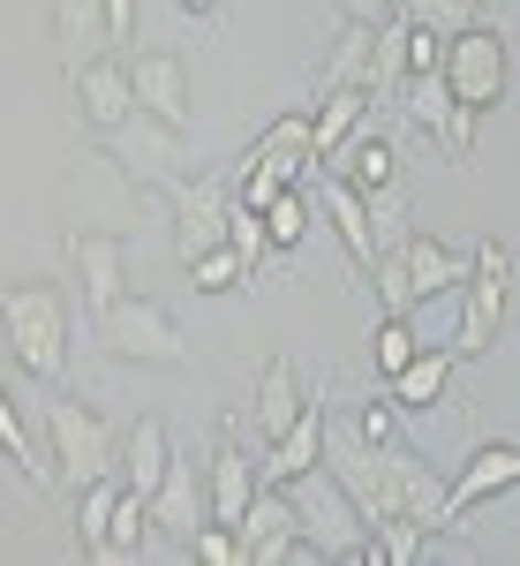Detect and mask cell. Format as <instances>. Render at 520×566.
Segmentation results:
<instances>
[{
	"instance_id": "obj_13",
	"label": "cell",
	"mask_w": 520,
	"mask_h": 566,
	"mask_svg": "<svg viewBox=\"0 0 520 566\" xmlns=\"http://www.w3.org/2000/svg\"><path fill=\"white\" fill-rule=\"evenodd\" d=\"M325 453H332V416H325V386H317V392H309V408H303V423L264 446L257 476L264 483H295V476H309V469H325Z\"/></svg>"
},
{
	"instance_id": "obj_12",
	"label": "cell",
	"mask_w": 520,
	"mask_h": 566,
	"mask_svg": "<svg viewBox=\"0 0 520 566\" xmlns=\"http://www.w3.org/2000/svg\"><path fill=\"white\" fill-rule=\"evenodd\" d=\"M513 483H520V446H513V438L476 446V453H468V469L445 483V522H460V514H476V506H490V499H506Z\"/></svg>"
},
{
	"instance_id": "obj_27",
	"label": "cell",
	"mask_w": 520,
	"mask_h": 566,
	"mask_svg": "<svg viewBox=\"0 0 520 566\" xmlns=\"http://www.w3.org/2000/svg\"><path fill=\"white\" fill-rule=\"evenodd\" d=\"M453 106H460V98H453V76H445V69H423V76L400 84V114H407L415 129H431V136L453 122Z\"/></svg>"
},
{
	"instance_id": "obj_34",
	"label": "cell",
	"mask_w": 520,
	"mask_h": 566,
	"mask_svg": "<svg viewBox=\"0 0 520 566\" xmlns=\"http://www.w3.org/2000/svg\"><path fill=\"white\" fill-rule=\"evenodd\" d=\"M370 280H378V310H415V303H423V295H415V272H407V242L378 250Z\"/></svg>"
},
{
	"instance_id": "obj_36",
	"label": "cell",
	"mask_w": 520,
	"mask_h": 566,
	"mask_svg": "<svg viewBox=\"0 0 520 566\" xmlns=\"http://www.w3.org/2000/svg\"><path fill=\"white\" fill-rule=\"evenodd\" d=\"M226 242H234V250H242V258L264 272V258H272V227H264L257 205H234V219H226Z\"/></svg>"
},
{
	"instance_id": "obj_22",
	"label": "cell",
	"mask_w": 520,
	"mask_h": 566,
	"mask_svg": "<svg viewBox=\"0 0 520 566\" xmlns=\"http://www.w3.org/2000/svg\"><path fill=\"white\" fill-rule=\"evenodd\" d=\"M167 469H173V446H167V423L159 416H136V431L121 438V476H129V491H159L167 483Z\"/></svg>"
},
{
	"instance_id": "obj_1",
	"label": "cell",
	"mask_w": 520,
	"mask_h": 566,
	"mask_svg": "<svg viewBox=\"0 0 520 566\" xmlns=\"http://www.w3.org/2000/svg\"><path fill=\"white\" fill-rule=\"evenodd\" d=\"M8 370H23V378H61L68 370V303H61V287H45V280H23V287H8Z\"/></svg>"
},
{
	"instance_id": "obj_10",
	"label": "cell",
	"mask_w": 520,
	"mask_h": 566,
	"mask_svg": "<svg viewBox=\"0 0 520 566\" xmlns=\"http://www.w3.org/2000/svg\"><path fill=\"white\" fill-rule=\"evenodd\" d=\"M242 552L250 566H279V559H303V506L287 483H264L257 506L242 514Z\"/></svg>"
},
{
	"instance_id": "obj_20",
	"label": "cell",
	"mask_w": 520,
	"mask_h": 566,
	"mask_svg": "<svg viewBox=\"0 0 520 566\" xmlns=\"http://www.w3.org/2000/svg\"><path fill=\"white\" fill-rule=\"evenodd\" d=\"M370 61H378V31H370V23H347L340 45L325 53V69H317L309 98H332V91H370Z\"/></svg>"
},
{
	"instance_id": "obj_14",
	"label": "cell",
	"mask_w": 520,
	"mask_h": 566,
	"mask_svg": "<svg viewBox=\"0 0 520 566\" xmlns=\"http://www.w3.org/2000/svg\"><path fill=\"white\" fill-rule=\"evenodd\" d=\"M151 522L167 528V536L181 544V552L197 544V528L212 522V483H197V461H189V453H173L167 483L151 491Z\"/></svg>"
},
{
	"instance_id": "obj_5",
	"label": "cell",
	"mask_w": 520,
	"mask_h": 566,
	"mask_svg": "<svg viewBox=\"0 0 520 566\" xmlns=\"http://www.w3.org/2000/svg\"><path fill=\"white\" fill-rule=\"evenodd\" d=\"M98 340L114 355H129V363H159V370H181V363H189L181 325H173L151 295H121L114 310H98Z\"/></svg>"
},
{
	"instance_id": "obj_37",
	"label": "cell",
	"mask_w": 520,
	"mask_h": 566,
	"mask_svg": "<svg viewBox=\"0 0 520 566\" xmlns=\"http://www.w3.org/2000/svg\"><path fill=\"white\" fill-rule=\"evenodd\" d=\"M287 189H295V181H279L272 175V167H250V159H242V175H234V205H272V197H287Z\"/></svg>"
},
{
	"instance_id": "obj_28",
	"label": "cell",
	"mask_w": 520,
	"mask_h": 566,
	"mask_svg": "<svg viewBox=\"0 0 520 566\" xmlns=\"http://www.w3.org/2000/svg\"><path fill=\"white\" fill-rule=\"evenodd\" d=\"M121 491H129V476H98V483L76 491V544H84V559H98V544H106V528H114Z\"/></svg>"
},
{
	"instance_id": "obj_24",
	"label": "cell",
	"mask_w": 520,
	"mask_h": 566,
	"mask_svg": "<svg viewBox=\"0 0 520 566\" xmlns=\"http://www.w3.org/2000/svg\"><path fill=\"white\" fill-rule=\"evenodd\" d=\"M407 272H415V295L431 303V295H445V287H468L476 250L460 258V250H445V242H431V234H407Z\"/></svg>"
},
{
	"instance_id": "obj_38",
	"label": "cell",
	"mask_w": 520,
	"mask_h": 566,
	"mask_svg": "<svg viewBox=\"0 0 520 566\" xmlns=\"http://www.w3.org/2000/svg\"><path fill=\"white\" fill-rule=\"evenodd\" d=\"M370 219H378V242H407V197H400V181H392V189H378V197H370Z\"/></svg>"
},
{
	"instance_id": "obj_17",
	"label": "cell",
	"mask_w": 520,
	"mask_h": 566,
	"mask_svg": "<svg viewBox=\"0 0 520 566\" xmlns=\"http://www.w3.org/2000/svg\"><path fill=\"white\" fill-rule=\"evenodd\" d=\"M309 392H303V370L287 363V355H272L257 370V400H250V416H257V446H272V438H287L295 423H303Z\"/></svg>"
},
{
	"instance_id": "obj_16",
	"label": "cell",
	"mask_w": 520,
	"mask_h": 566,
	"mask_svg": "<svg viewBox=\"0 0 520 566\" xmlns=\"http://www.w3.org/2000/svg\"><path fill=\"white\" fill-rule=\"evenodd\" d=\"M68 264H76V287H84L91 310H114L129 295V280H121V234H114V227L68 234Z\"/></svg>"
},
{
	"instance_id": "obj_33",
	"label": "cell",
	"mask_w": 520,
	"mask_h": 566,
	"mask_svg": "<svg viewBox=\"0 0 520 566\" xmlns=\"http://www.w3.org/2000/svg\"><path fill=\"white\" fill-rule=\"evenodd\" d=\"M400 15H415V23H431L445 39H460V31H476L482 15H490V0H400Z\"/></svg>"
},
{
	"instance_id": "obj_19",
	"label": "cell",
	"mask_w": 520,
	"mask_h": 566,
	"mask_svg": "<svg viewBox=\"0 0 520 566\" xmlns=\"http://www.w3.org/2000/svg\"><path fill=\"white\" fill-rule=\"evenodd\" d=\"M385 453H392V499H400V514L423 522L431 536H437V528H453V522H445V483H437L431 461L407 453V446H385Z\"/></svg>"
},
{
	"instance_id": "obj_42",
	"label": "cell",
	"mask_w": 520,
	"mask_h": 566,
	"mask_svg": "<svg viewBox=\"0 0 520 566\" xmlns=\"http://www.w3.org/2000/svg\"><path fill=\"white\" fill-rule=\"evenodd\" d=\"M106 39H114V45L136 39V0H106Z\"/></svg>"
},
{
	"instance_id": "obj_15",
	"label": "cell",
	"mask_w": 520,
	"mask_h": 566,
	"mask_svg": "<svg viewBox=\"0 0 520 566\" xmlns=\"http://www.w3.org/2000/svg\"><path fill=\"white\" fill-rule=\"evenodd\" d=\"M204 483H212V522H226V528H242V514L257 506V491H264L257 461L242 453V438H234V431H219L212 461H204Z\"/></svg>"
},
{
	"instance_id": "obj_29",
	"label": "cell",
	"mask_w": 520,
	"mask_h": 566,
	"mask_svg": "<svg viewBox=\"0 0 520 566\" xmlns=\"http://www.w3.org/2000/svg\"><path fill=\"white\" fill-rule=\"evenodd\" d=\"M370 355H378V378H400L423 340H415V325H407V310H378V325H370Z\"/></svg>"
},
{
	"instance_id": "obj_23",
	"label": "cell",
	"mask_w": 520,
	"mask_h": 566,
	"mask_svg": "<svg viewBox=\"0 0 520 566\" xmlns=\"http://www.w3.org/2000/svg\"><path fill=\"white\" fill-rule=\"evenodd\" d=\"M370 91H332V98H317V167H332L347 144L362 136V122H370Z\"/></svg>"
},
{
	"instance_id": "obj_18",
	"label": "cell",
	"mask_w": 520,
	"mask_h": 566,
	"mask_svg": "<svg viewBox=\"0 0 520 566\" xmlns=\"http://www.w3.org/2000/svg\"><path fill=\"white\" fill-rule=\"evenodd\" d=\"M136 98H144V114H159V122H173V129H197L181 53H136Z\"/></svg>"
},
{
	"instance_id": "obj_32",
	"label": "cell",
	"mask_w": 520,
	"mask_h": 566,
	"mask_svg": "<svg viewBox=\"0 0 520 566\" xmlns=\"http://www.w3.org/2000/svg\"><path fill=\"white\" fill-rule=\"evenodd\" d=\"M309 219H317V197L309 189H287L264 205V227H272V250H303L309 242Z\"/></svg>"
},
{
	"instance_id": "obj_26",
	"label": "cell",
	"mask_w": 520,
	"mask_h": 566,
	"mask_svg": "<svg viewBox=\"0 0 520 566\" xmlns=\"http://www.w3.org/2000/svg\"><path fill=\"white\" fill-rule=\"evenodd\" d=\"M144 544H151V499H144V491H121V506H114V528H106V544H98V566H129V559H144Z\"/></svg>"
},
{
	"instance_id": "obj_8",
	"label": "cell",
	"mask_w": 520,
	"mask_h": 566,
	"mask_svg": "<svg viewBox=\"0 0 520 566\" xmlns=\"http://www.w3.org/2000/svg\"><path fill=\"white\" fill-rule=\"evenodd\" d=\"M136 175L114 159V151H76V219H91V227H129L136 219Z\"/></svg>"
},
{
	"instance_id": "obj_4",
	"label": "cell",
	"mask_w": 520,
	"mask_h": 566,
	"mask_svg": "<svg viewBox=\"0 0 520 566\" xmlns=\"http://www.w3.org/2000/svg\"><path fill=\"white\" fill-rule=\"evenodd\" d=\"M506 303H513V242L482 234L476 242V272H468V287H460V333H453V348L460 355H490L498 333H506Z\"/></svg>"
},
{
	"instance_id": "obj_40",
	"label": "cell",
	"mask_w": 520,
	"mask_h": 566,
	"mask_svg": "<svg viewBox=\"0 0 520 566\" xmlns=\"http://www.w3.org/2000/svg\"><path fill=\"white\" fill-rule=\"evenodd\" d=\"M392 416H400V400H378V392H370V400H362V438H370V446H392Z\"/></svg>"
},
{
	"instance_id": "obj_39",
	"label": "cell",
	"mask_w": 520,
	"mask_h": 566,
	"mask_svg": "<svg viewBox=\"0 0 520 566\" xmlns=\"http://www.w3.org/2000/svg\"><path fill=\"white\" fill-rule=\"evenodd\" d=\"M476 106H453V122H445V129H437V151H445V159H476Z\"/></svg>"
},
{
	"instance_id": "obj_7",
	"label": "cell",
	"mask_w": 520,
	"mask_h": 566,
	"mask_svg": "<svg viewBox=\"0 0 520 566\" xmlns=\"http://www.w3.org/2000/svg\"><path fill=\"white\" fill-rule=\"evenodd\" d=\"M167 212H173V258L197 264L204 250L226 242V219H234V197L219 175H197V181H167Z\"/></svg>"
},
{
	"instance_id": "obj_6",
	"label": "cell",
	"mask_w": 520,
	"mask_h": 566,
	"mask_svg": "<svg viewBox=\"0 0 520 566\" xmlns=\"http://www.w3.org/2000/svg\"><path fill=\"white\" fill-rule=\"evenodd\" d=\"M445 76H453V98H460V106L490 114V106L506 98V84H513V53H506V39H498L490 23H476V31L445 39Z\"/></svg>"
},
{
	"instance_id": "obj_43",
	"label": "cell",
	"mask_w": 520,
	"mask_h": 566,
	"mask_svg": "<svg viewBox=\"0 0 520 566\" xmlns=\"http://www.w3.org/2000/svg\"><path fill=\"white\" fill-rule=\"evenodd\" d=\"M219 0H181V15H212Z\"/></svg>"
},
{
	"instance_id": "obj_21",
	"label": "cell",
	"mask_w": 520,
	"mask_h": 566,
	"mask_svg": "<svg viewBox=\"0 0 520 566\" xmlns=\"http://www.w3.org/2000/svg\"><path fill=\"white\" fill-rule=\"evenodd\" d=\"M332 167H340V175L354 181L362 197H378V189H392V181H400V151H392V136L378 129V122H362V136L347 144Z\"/></svg>"
},
{
	"instance_id": "obj_30",
	"label": "cell",
	"mask_w": 520,
	"mask_h": 566,
	"mask_svg": "<svg viewBox=\"0 0 520 566\" xmlns=\"http://www.w3.org/2000/svg\"><path fill=\"white\" fill-rule=\"evenodd\" d=\"M0 446H8V461H15V469H23L31 483H45V491L61 483V461H53V453H39V438L23 431V416H15V400L0 408Z\"/></svg>"
},
{
	"instance_id": "obj_25",
	"label": "cell",
	"mask_w": 520,
	"mask_h": 566,
	"mask_svg": "<svg viewBox=\"0 0 520 566\" xmlns=\"http://www.w3.org/2000/svg\"><path fill=\"white\" fill-rule=\"evenodd\" d=\"M453 363H460V348H423L400 378H385V392L400 400V408H437L445 386H453Z\"/></svg>"
},
{
	"instance_id": "obj_3",
	"label": "cell",
	"mask_w": 520,
	"mask_h": 566,
	"mask_svg": "<svg viewBox=\"0 0 520 566\" xmlns=\"http://www.w3.org/2000/svg\"><path fill=\"white\" fill-rule=\"evenodd\" d=\"M45 453L61 461V483H68V491H84V483H98V476H121V438L106 431L98 408L68 400V392L45 400Z\"/></svg>"
},
{
	"instance_id": "obj_31",
	"label": "cell",
	"mask_w": 520,
	"mask_h": 566,
	"mask_svg": "<svg viewBox=\"0 0 520 566\" xmlns=\"http://www.w3.org/2000/svg\"><path fill=\"white\" fill-rule=\"evenodd\" d=\"M242 280H257V264L242 258L234 242H219V250H204V258L189 264V287H197V295H226V287H242Z\"/></svg>"
},
{
	"instance_id": "obj_9",
	"label": "cell",
	"mask_w": 520,
	"mask_h": 566,
	"mask_svg": "<svg viewBox=\"0 0 520 566\" xmlns=\"http://www.w3.org/2000/svg\"><path fill=\"white\" fill-rule=\"evenodd\" d=\"M136 106H144V98H136V61H121V53H91L84 69H76V114H84L98 136H114Z\"/></svg>"
},
{
	"instance_id": "obj_35",
	"label": "cell",
	"mask_w": 520,
	"mask_h": 566,
	"mask_svg": "<svg viewBox=\"0 0 520 566\" xmlns=\"http://www.w3.org/2000/svg\"><path fill=\"white\" fill-rule=\"evenodd\" d=\"M53 31L76 61V39H106V0H53Z\"/></svg>"
},
{
	"instance_id": "obj_41",
	"label": "cell",
	"mask_w": 520,
	"mask_h": 566,
	"mask_svg": "<svg viewBox=\"0 0 520 566\" xmlns=\"http://www.w3.org/2000/svg\"><path fill=\"white\" fill-rule=\"evenodd\" d=\"M340 8H347V23H370V31L400 15V0H340Z\"/></svg>"
},
{
	"instance_id": "obj_11",
	"label": "cell",
	"mask_w": 520,
	"mask_h": 566,
	"mask_svg": "<svg viewBox=\"0 0 520 566\" xmlns=\"http://www.w3.org/2000/svg\"><path fill=\"white\" fill-rule=\"evenodd\" d=\"M309 197H317V212L332 219V234L347 242V258L370 272V264H378V250H385V242H378V219H370V197H362V189H354L340 167H317Z\"/></svg>"
},
{
	"instance_id": "obj_2",
	"label": "cell",
	"mask_w": 520,
	"mask_h": 566,
	"mask_svg": "<svg viewBox=\"0 0 520 566\" xmlns=\"http://www.w3.org/2000/svg\"><path fill=\"white\" fill-rule=\"evenodd\" d=\"M295 506H303V559H362L370 552V522L354 506V491L340 483V469H309V476L287 483Z\"/></svg>"
}]
</instances>
